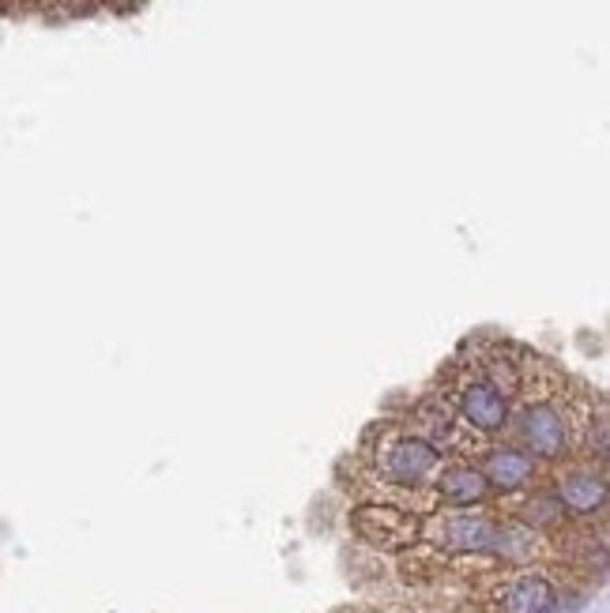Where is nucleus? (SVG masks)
I'll list each match as a JSON object with an SVG mask.
<instances>
[{
	"label": "nucleus",
	"mask_w": 610,
	"mask_h": 613,
	"mask_svg": "<svg viewBox=\"0 0 610 613\" xmlns=\"http://www.w3.org/2000/svg\"><path fill=\"white\" fill-rule=\"evenodd\" d=\"M377 471L396 490H422L441 471V448L419 433H400V437L385 440L377 456Z\"/></svg>",
	"instance_id": "nucleus-1"
},
{
	"label": "nucleus",
	"mask_w": 610,
	"mask_h": 613,
	"mask_svg": "<svg viewBox=\"0 0 610 613\" xmlns=\"http://www.w3.org/2000/svg\"><path fill=\"white\" fill-rule=\"evenodd\" d=\"M520 440L528 445V456L539 459H562L570 452V419L558 403H528L520 411Z\"/></svg>",
	"instance_id": "nucleus-2"
},
{
	"label": "nucleus",
	"mask_w": 610,
	"mask_h": 613,
	"mask_svg": "<svg viewBox=\"0 0 610 613\" xmlns=\"http://www.w3.org/2000/svg\"><path fill=\"white\" fill-rule=\"evenodd\" d=\"M354 531L362 534L373 546H385V550H403L419 539L422 523L419 516L403 512V508H388V505H366L351 516Z\"/></svg>",
	"instance_id": "nucleus-3"
},
{
	"label": "nucleus",
	"mask_w": 610,
	"mask_h": 613,
	"mask_svg": "<svg viewBox=\"0 0 610 613\" xmlns=\"http://www.w3.org/2000/svg\"><path fill=\"white\" fill-rule=\"evenodd\" d=\"M460 419L471 425L474 433H502L508 425V391H502L494 380L482 377L468 380L460 388Z\"/></svg>",
	"instance_id": "nucleus-4"
},
{
	"label": "nucleus",
	"mask_w": 610,
	"mask_h": 613,
	"mask_svg": "<svg viewBox=\"0 0 610 613\" xmlns=\"http://www.w3.org/2000/svg\"><path fill=\"white\" fill-rule=\"evenodd\" d=\"M497 534H502V523H494V519H486L482 512L460 508V512L441 519L437 542L453 553H494Z\"/></svg>",
	"instance_id": "nucleus-5"
},
{
	"label": "nucleus",
	"mask_w": 610,
	"mask_h": 613,
	"mask_svg": "<svg viewBox=\"0 0 610 613\" xmlns=\"http://www.w3.org/2000/svg\"><path fill=\"white\" fill-rule=\"evenodd\" d=\"M434 493L445 508H479L490 497V485L474 463H448L434 474Z\"/></svg>",
	"instance_id": "nucleus-6"
},
{
	"label": "nucleus",
	"mask_w": 610,
	"mask_h": 613,
	"mask_svg": "<svg viewBox=\"0 0 610 613\" xmlns=\"http://www.w3.org/2000/svg\"><path fill=\"white\" fill-rule=\"evenodd\" d=\"M482 479H486L490 490L497 493H516L524 490L531 479H536V456H528L524 448H490L486 459H482Z\"/></svg>",
	"instance_id": "nucleus-7"
},
{
	"label": "nucleus",
	"mask_w": 610,
	"mask_h": 613,
	"mask_svg": "<svg viewBox=\"0 0 610 613\" xmlns=\"http://www.w3.org/2000/svg\"><path fill=\"white\" fill-rule=\"evenodd\" d=\"M554 497L562 500L565 512L573 516H596L607 508V482L603 474H591V471H573L565 479H558Z\"/></svg>",
	"instance_id": "nucleus-8"
},
{
	"label": "nucleus",
	"mask_w": 610,
	"mask_h": 613,
	"mask_svg": "<svg viewBox=\"0 0 610 613\" xmlns=\"http://www.w3.org/2000/svg\"><path fill=\"white\" fill-rule=\"evenodd\" d=\"M558 602V587L542 576H520L502 591L505 613H550Z\"/></svg>",
	"instance_id": "nucleus-9"
},
{
	"label": "nucleus",
	"mask_w": 610,
	"mask_h": 613,
	"mask_svg": "<svg viewBox=\"0 0 610 613\" xmlns=\"http://www.w3.org/2000/svg\"><path fill=\"white\" fill-rule=\"evenodd\" d=\"M562 516H565V508L554 493H539V497H531L528 505H524V523L536 527V531H554V527L562 523Z\"/></svg>",
	"instance_id": "nucleus-10"
},
{
	"label": "nucleus",
	"mask_w": 610,
	"mask_h": 613,
	"mask_svg": "<svg viewBox=\"0 0 610 613\" xmlns=\"http://www.w3.org/2000/svg\"><path fill=\"white\" fill-rule=\"evenodd\" d=\"M12 4H15V0H0V12H8Z\"/></svg>",
	"instance_id": "nucleus-11"
}]
</instances>
